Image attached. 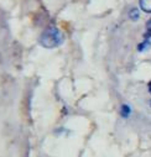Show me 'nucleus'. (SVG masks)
<instances>
[{"mask_svg": "<svg viewBox=\"0 0 151 157\" xmlns=\"http://www.w3.org/2000/svg\"><path fill=\"white\" fill-rule=\"evenodd\" d=\"M130 113H131V109H130V106H129V105H126V104L122 105L120 114H122V116H123V117H129Z\"/></svg>", "mask_w": 151, "mask_h": 157, "instance_id": "nucleus-3", "label": "nucleus"}, {"mask_svg": "<svg viewBox=\"0 0 151 157\" xmlns=\"http://www.w3.org/2000/svg\"><path fill=\"white\" fill-rule=\"evenodd\" d=\"M146 29H147V33H146V37H149V36H151V19L147 21V24H146Z\"/></svg>", "mask_w": 151, "mask_h": 157, "instance_id": "nucleus-6", "label": "nucleus"}, {"mask_svg": "<svg viewBox=\"0 0 151 157\" xmlns=\"http://www.w3.org/2000/svg\"><path fill=\"white\" fill-rule=\"evenodd\" d=\"M139 16H140V13H139V10H137L136 8H133V9L129 11V17H130L131 20H137Z\"/></svg>", "mask_w": 151, "mask_h": 157, "instance_id": "nucleus-4", "label": "nucleus"}, {"mask_svg": "<svg viewBox=\"0 0 151 157\" xmlns=\"http://www.w3.org/2000/svg\"><path fill=\"white\" fill-rule=\"evenodd\" d=\"M139 5L144 13H151V0H140Z\"/></svg>", "mask_w": 151, "mask_h": 157, "instance_id": "nucleus-2", "label": "nucleus"}, {"mask_svg": "<svg viewBox=\"0 0 151 157\" xmlns=\"http://www.w3.org/2000/svg\"><path fill=\"white\" fill-rule=\"evenodd\" d=\"M150 105H151V103H150Z\"/></svg>", "mask_w": 151, "mask_h": 157, "instance_id": "nucleus-8", "label": "nucleus"}, {"mask_svg": "<svg viewBox=\"0 0 151 157\" xmlns=\"http://www.w3.org/2000/svg\"><path fill=\"white\" fill-rule=\"evenodd\" d=\"M149 90H150V93H151V82L149 83Z\"/></svg>", "mask_w": 151, "mask_h": 157, "instance_id": "nucleus-7", "label": "nucleus"}, {"mask_svg": "<svg viewBox=\"0 0 151 157\" xmlns=\"http://www.w3.org/2000/svg\"><path fill=\"white\" fill-rule=\"evenodd\" d=\"M150 46H151L150 41H149V40H146V41H144L142 44H140V45H139L137 50H139V51H145V50H146L147 47H150Z\"/></svg>", "mask_w": 151, "mask_h": 157, "instance_id": "nucleus-5", "label": "nucleus"}, {"mask_svg": "<svg viewBox=\"0 0 151 157\" xmlns=\"http://www.w3.org/2000/svg\"><path fill=\"white\" fill-rule=\"evenodd\" d=\"M64 37L63 33L60 31V29H57L56 26H50L47 27L40 36L39 42L42 47L45 48H55L58 47L63 44Z\"/></svg>", "mask_w": 151, "mask_h": 157, "instance_id": "nucleus-1", "label": "nucleus"}]
</instances>
